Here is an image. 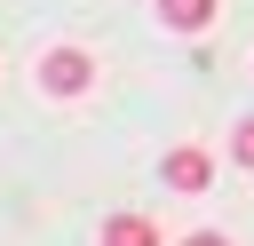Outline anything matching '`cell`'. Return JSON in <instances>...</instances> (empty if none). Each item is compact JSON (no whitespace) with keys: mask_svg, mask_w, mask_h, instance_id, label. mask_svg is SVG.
<instances>
[{"mask_svg":"<svg viewBox=\"0 0 254 246\" xmlns=\"http://www.w3.org/2000/svg\"><path fill=\"white\" fill-rule=\"evenodd\" d=\"M183 246H230V238H222V230H198V238H183Z\"/></svg>","mask_w":254,"mask_h":246,"instance_id":"cell-6","label":"cell"},{"mask_svg":"<svg viewBox=\"0 0 254 246\" xmlns=\"http://www.w3.org/2000/svg\"><path fill=\"white\" fill-rule=\"evenodd\" d=\"M87 87H95L87 48H48L40 56V95H87Z\"/></svg>","mask_w":254,"mask_h":246,"instance_id":"cell-1","label":"cell"},{"mask_svg":"<svg viewBox=\"0 0 254 246\" xmlns=\"http://www.w3.org/2000/svg\"><path fill=\"white\" fill-rule=\"evenodd\" d=\"M159 16H167L175 32H206V24H214V0H159Z\"/></svg>","mask_w":254,"mask_h":246,"instance_id":"cell-4","label":"cell"},{"mask_svg":"<svg viewBox=\"0 0 254 246\" xmlns=\"http://www.w3.org/2000/svg\"><path fill=\"white\" fill-rule=\"evenodd\" d=\"M103 246H159V222L151 214H111L103 222Z\"/></svg>","mask_w":254,"mask_h":246,"instance_id":"cell-3","label":"cell"},{"mask_svg":"<svg viewBox=\"0 0 254 246\" xmlns=\"http://www.w3.org/2000/svg\"><path fill=\"white\" fill-rule=\"evenodd\" d=\"M230 151H238V167H254V111H246V119L230 127Z\"/></svg>","mask_w":254,"mask_h":246,"instance_id":"cell-5","label":"cell"},{"mask_svg":"<svg viewBox=\"0 0 254 246\" xmlns=\"http://www.w3.org/2000/svg\"><path fill=\"white\" fill-rule=\"evenodd\" d=\"M159 175H167V183H175V190H206V183H214V159H206V151H198V143H175V151H167V167H159Z\"/></svg>","mask_w":254,"mask_h":246,"instance_id":"cell-2","label":"cell"}]
</instances>
